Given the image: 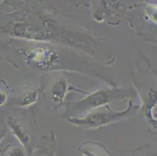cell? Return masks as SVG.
Masks as SVG:
<instances>
[{"mask_svg":"<svg viewBox=\"0 0 157 156\" xmlns=\"http://www.w3.org/2000/svg\"><path fill=\"white\" fill-rule=\"evenodd\" d=\"M6 156H25V154H24V151L21 148H15L11 150L8 154H7Z\"/></svg>","mask_w":157,"mask_h":156,"instance_id":"obj_2","label":"cell"},{"mask_svg":"<svg viewBox=\"0 0 157 156\" xmlns=\"http://www.w3.org/2000/svg\"><path fill=\"white\" fill-rule=\"evenodd\" d=\"M7 96L6 93L2 92V91H0V105H2L6 101Z\"/></svg>","mask_w":157,"mask_h":156,"instance_id":"obj_3","label":"cell"},{"mask_svg":"<svg viewBox=\"0 0 157 156\" xmlns=\"http://www.w3.org/2000/svg\"><path fill=\"white\" fill-rule=\"evenodd\" d=\"M0 140H1V137H0Z\"/></svg>","mask_w":157,"mask_h":156,"instance_id":"obj_4","label":"cell"},{"mask_svg":"<svg viewBox=\"0 0 157 156\" xmlns=\"http://www.w3.org/2000/svg\"><path fill=\"white\" fill-rule=\"evenodd\" d=\"M9 124L10 125L11 128H12L14 131V132H15V135L18 137V139L21 140V141L23 144H27V142L28 141V136H27L26 134H23L22 131H21V130L20 129L19 125L16 124L15 122H13V120L12 121H10Z\"/></svg>","mask_w":157,"mask_h":156,"instance_id":"obj_1","label":"cell"}]
</instances>
